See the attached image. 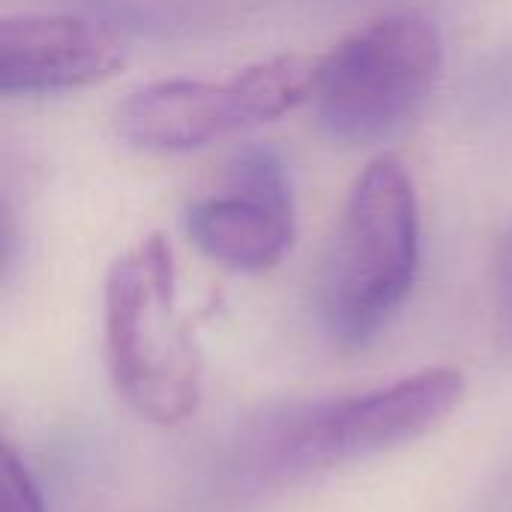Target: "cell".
Listing matches in <instances>:
<instances>
[{
  "label": "cell",
  "instance_id": "1",
  "mask_svg": "<svg viewBox=\"0 0 512 512\" xmlns=\"http://www.w3.org/2000/svg\"><path fill=\"white\" fill-rule=\"evenodd\" d=\"M462 396L459 369L429 366L354 396L282 405L237 432L231 468L249 486L300 483L423 438Z\"/></svg>",
  "mask_w": 512,
  "mask_h": 512
},
{
  "label": "cell",
  "instance_id": "2",
  "mask_svg": "<svg viewBox=\"0 0 512 512\" xmlns=\"http://www.w3.org/2000/svg\"><path fill=\"white\" fill-rule=\"evenodd\" d=\"M420 270V201L399 156H375L354 180L321 270L327 336L363 348L396 318Z\"/></svg>",
  "mask_w": 512,
  "mask_h": 512
},
{
  "label": "cell",
  "instance_id": "3",
  "mask_svg": "<svg viewBox=\"0 0 512 512\" xmlns=\"http://www.w3.org/2000/svg\"><path fill=\"white\" fill-rule=\"evenodd\" d=\"M102 321L117 396L153 426L186 423L201 405V357L177 315V264L162 234L111 264Z\"/></svg>",
  "mask_w": 512,
  "mask_h": 512
},
{
  "label": "cell",
  "instance_id": "4",
  "mask_svg": "<svg viewBox=\"0 0 512 512\" xmlns=\"http://www.w3.org/2000/svg\"><path fill=\"white\" fill-rule=\"evenodd\" d=\"M441 69V27L423 12H393L354 30L315 63L309 102L327 138L372 147L420 114Z\"/></svg>",
  "mask_w": 512,
  "mask_h": 512
},
{
  "label": "cell",
  "instance_id": "5",
  "mask_svg": "<svg viewBox=\"0 0 512 512\" xmlns=\"http://www.w3.org/2000/svg\"><path fill=\"white\" fill-rule=\"evenodd\" d=\"M315 63L294 54L258 60L225 81L165 78L132 90L117 135L147 153H186L234 132L270 123L312 96Z\"/></svg>",
  "mask_w": 512,
  "mask_h": 512
},
{
  "label": "cell",
  "instance_id": "6",
  "mask_svg": "<svg viewBox=\"0 0 512 512\" xmlns=\"http://www.w3.org/2000/svg\"><path fill=\"white\" fill-rule=\"evenodd\" d=\"M123 66L120 36L78 12L0 18V93L54 96L111 78Z\"/></svg>",
  "mask_w": 512,
  "mask_h": 512
},
{
  "label": "cell",
  "instance_id": "7",
  "mask_svg": "<svg viewBox=\"0 0 512 512\" xmlns=\"http://www.w3.org/2000/svg\"><path fill=\"white\" fill-rule=\"evenodd\" d=\"M189 240L234 273H267L294 246V204L249 195L231 186L198 198L183 216Z\"/></svg>",
  "mask_w": 512,
  "mask_h": 512
},
{
  "label": "cell",
  "instance_id": "8",
  "mask_svg": "<svg viewBox=\"0 0 512 512\" xmlns=\"http://www.w3.org/2000/svg\"><path fill=\"white\" fill-rule=\"evenodd\" d=\"M3 512H45L33 474L12 447L3 450Z\"/></svg>",
  "mask_w": 512,
  "mask_h": 512
},
{
  "label": "cell",
  "instance_id": "9",
  "mask_svg": "<svg viewBox=\"0 0 512 512\" xmlns=\"http://www.w3.org/2000/svg\"><path fill=\"white\" fill-rule=\"evenodd\" d=\"M495 297H498V324L504 339L512 345V228L504 237L501 258H498V276H495Z\"/></svg>",
  "mask_w": 512,
  "mask_h": 512
}]
</instances>
